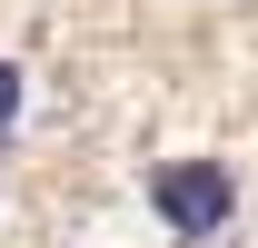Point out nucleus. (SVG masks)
Returning <instances> with one entry per match:
<instances>
[{"instance_id":"obj_1","label":"nucleus","mask_w":258,"mask_h":248,"mask_svg":"<svg viewBox=\"0 0 258 248\" xmlns=\"http://www.w3.org/2000/svg\"><path fill=\"white\" fill-rule=\"evenodd\" d=\"M149 199H159V218L179 228V238H209V228L238 209V179H228L219 159H179V169H159V189H149Z\"/></svg>"},{"instance_id":"obj_2","label":"nucleus","mask_w":258,"mask_h":248,"mask_svg":"<svg viewBox=\"0 0 258 248\" xmlns=\"http://www.w3.org/2000/svg\"><path fill=\"white\" fill-rule=\"evenodd\" d=\"M10 119H20V70L0 60V129H10Z\"/></svg>"}]
</instances>
